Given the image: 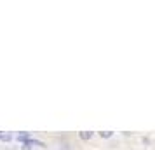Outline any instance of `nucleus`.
Returning <instances> with one entry per match:
<instances>
[{
    "label": "nucleus",
    "mask_w": 155,
    "mask_h": 150,
    "mask_svg": "<svg viewBox=\"0 0 155 150\" xmlns=\"http://www.w3.org/2000/svg\"><path fill=\"white\" fill-rule=\"evenodd\" d=\"M33 147H45V143L44 142H38V140H33V138H30L28 142H25L23 143V150H31Z\"/></svg>",
    "instance_id": "1"
},
{
    "label": "nucleus",
    "mask_w": 155,
    "mask_h": 150,
    "mask_svg": "<svg viewBox=\"0 0 155 150\" xmlns=\"http://www.w3.org/2000/svg\"><path fill=\"white\" fill-rule=\"evenodd\" d=\"M16 142H19V143H25V142H28L30 140V133H26V131H19V135L14 138Z\"/></svg>",
    "instance_id": "2"
},
{
    "label": "nucleus",
    "mask_w": 155,
    "mask_h": 150,
    "mask_svg": "<svg viewBox=\"0 0 155 150\" xmlns=\"http://www.w3.org/2000/svg\"><path fill=\"white\" fill-rule=\"evenodd\" d=\"M92 135H94L92 131H80V133H78V138L84 140V142H87V140H91L92 138Z\"/></svg>",
    "instance_id": "3"
},
{
    "label": "nucleus",
    "mask_w": 155,
    "mask_h": 150,
    "mask_svg": "<svg viewBox=\"0 0 155 150\" xmlns=\"http://www.w3.org/2000/svg\"><path fill=\"white\" fill-rule=\"evenodd\" d=\"M11 140H12V135H11V133H2L0 142H11Z\"/></svg>",
    "instance_id": "4"
},
{
    "label": "nucleus",
    "mask_w": 155,
    "mask_h": 150,
    "mask_svg": "<svg viewBox=\"0 0 155 150\" xmlns=\"http://www.w3.org/2000/svg\"><path fill=\"white\" fill-rule=\"evenodd\" d=\"M99 136H101V138H105V140H108V138H112V136H113V133H112V131H99Z\"/></svg>",
    "instance_id": "5"
},
{
    "label": "nucleus",
    "mask_w": 155,
    "mask_h": 150,
    "mask_svg": "<svg viewBox=\"0 0 155 150\" xmlns=\"http://www.w3.org/2000/svg\"><path fill=\"white\" fill-rule=\"evenodd\" d=\"M0 136H2V131H0Z\"/></svg>",
    "instance_id": "6"
}]
</instances>
